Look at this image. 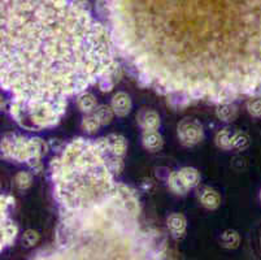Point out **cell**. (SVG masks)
<instances>
[{
    "label": "cell",
    "instance_id": "obj_1",
    "mask_svg": "<svg viewBox=\"0 0 261 260\" xmlns=\"http://www.w3.org/2000/svg\"><path fill=\"white\" fill-rule=\"evenodd\" d=\"M108 11L143 85L215 103L261 92V0H109Z\"/></svg>",
    "mask_w": 261,
    "mask_h": 260
},
{
    "label": "cell",
    "instance_id": "obj_2",
    "mask_svg": "<svg viewBox=\"0 0 261 260\" xmlns=\"http://www.w3.org/2000/svg\"><path fill=\"white\" fill-rule=\"evenodd\" d=\"M0 85L16 103L68 102L118 70L86 0H2Z\"/></svg>",
    "mask_w": 261,
    "mask_h": 260
},
{
    "label": "cell",
    "instance_id": "obj_3",
    "mask_svg": "<svg viewBox=\"0 0 261 260\" xmlns=\"http://www.w3.org/2000/svg\"><path fill=\"white\" fill-rule=\"evenodd\" d=\"M127 140L121 134L75 138L51 159L59 208L51 259H158L164 243L143 229L141 200L118 180Z\"/></svg>",
    "mask_w": 261,
    "mask_h": 260
},
{
    "label": "cell",
    "instance_id": "obj_4",
    "mask_svg": "<svg viewBox=\"0 0 261 260\" xmlns=\"http://www.w3.org/2000/svg\"><path fill=\"white\" fill-rule=\"evenodd\" d=\"M68 102H40V103H9V113L21 128L30 132L58 125L65 114Z\"/></svg>",
    "mask_w": 261,
    "mask_h": 260
},
{
    "label": "cell",
    "instance_id": "obj_5",
    "mask_svg": "<svg viewBox=\"0 0 261 260\" xmlns=\"http://www.w3.org/2000/svg\"><path fill=\"white\" fill-rule=\"evenodd\" d=\"M47 151L48 145L42 138H29L9 133L2 139V156L6 160L28 164L37 173L43 168L42 159Z\"/></svg>",
    "mask_w": 261,
    "mask_h": 260
},
{
    "label": "cell",
    "instance_id": "obj_6",
    "mask_svg": "<svg viewBox=\"0 0 261 260\" xmlns=\"http://www.w3.org/2000/svg\"><path fill=\"white\" fill-rule=\"evenodd\" d=\"M12 206H15V198L12 195L3 194L0 197V214H2L0 245H2V251L7 247L12 246L18 234V226L13 223V220L11 219V214H9Z\"/></svg>",
    "mask_w": 261,
    "mask_h": 260
},
{
    "label": "cell",
    "instance_id": "obj_7",
    "mask_svg": "<svg viewBox=\"0 0 261 260\" xmlns=\"http://www.w3.org/2000/svg\"><path fill=\"white\" fill-rule=\"evenodd\" d=\"M179 142L186 147H194L204 139L203 125L195 119H184L177 125Z\"/></svg>",
    "mask_w": 261,
    "mask_h": 260
},
{
    "label": "cell",
    "instance_id": "obj_8",
    "mask_svg": "<svg viewBox=\"0 0 261 260\" xmlns=\"http://www.w3.org/2000/svg\"><path fill=\"white\" fill-rule=\"evenodd\" d=\"M111 107L117 117H126L127 114L132 112L133 102L129 94L123 91H118L113 95L111 100Z\"/></svg>",
    "mask_w": 261,
    "mask_h": 260
},
{
    "label": "cell",
    "instance_id": "obj_9",
    "mask_svg": "<svg viewBox=\"0 0 261 260\" xmlns=\"http://www.w3.org/2000/svg\"><path fill=\"white\" fill-rule=\"evenodd\" d=\"M138 125L142 130H159L161 125L160 114L153 109H144L137 116Z\"/></svg>",
    "mask_w": 261,
    "mask_h": 260
},
{
    "label": "cell",
    "instance_id": "obj_10",
    "mask_svg": "<svg viewBox=\"0 0 261 260\" xmlns=\"http://www.w3.org/2000/svg\"><path fill=\"white\" fill-rule=\"evenodd\" d=\"M168 229H169L170 234L174 238H181L184 237L185 233H186L187 229V219L185 218V215L178 214V212H174V214L169 215V218L167 220Z\"/></svg>",
    "mask_w": 261,
    "mask_h": 260
},
{
    "label": "cell",
    "instance_id": "obj_11",
    "mask_svg": "<svg viewBox=\"0 0 261 260\" xmlns=\"http://www.w3.org/2000/svg\"><path fill=\"white\" fill-rule=\"evenodd\" d=\"M142 145L148 151H159L163 149L164 139L159 130H144L142 134Z\"/></svg>",
    "mask_w": 261,
    "mask_h": 260
},
{
    "label": "cell",
    "instance_id": "obj_12",
    "mask_svg": "<svg viewBox=\"0 0 261 260\" xmlns=\"http://www.w3.org/2000/svg\"><path fill=\"white\" fill-rule=\"evenodd\" d=\"M75 103H77L78 109H80L82 113L89 114L96 109L98 107V102H96V98L92 92L90 91H82L77 95L75 98Z\"/></svg>",
    "mask_w": 261,
    "mask_h": 260
},
{
    "label": "cell",
    "instance_id": "obj_13",
    "mask_svg": "<svg viewBox=\"0 0 261 260\" xmlns=\"http://www.w3.org/2000/svg\"><path fill=\"white\" fill-rule=\"evenodd\" d=\"M200 203L204 208L210 209V211H215L221 204V197H220V194L215 189L204 187L200 194Z\"/></svg>",
    "mask_w": 261,
    "mask_h": 260
},
{
    "label": "cell",
    "instance_id": "obj_14",
    "mask_svg": "<svg viewBox=\"0 0 261 260\" xmlns=\"http://www.w3.org/2000/svg\"><path fill=\"white\" fill-rule=\"evenodd\" d=\"M216 116L222 123H232L238 116V108L231 102L218 103L217 109H216Z\"/></svg>",
    "mask_w": 261,
    "mask_h": 260
},
{
    "label": "cell",
    "instance_id": "obj_15",
    "mask_svg": "<svg viewBox=\"0 0 261 260\" xmlns=\"http://www.w3.org/2000/svg\"><path fill=\"white\" fill-rule=\"evenodd\" d=\"M178 173L190 190L195 189L196 186H199V183H200L201 176L198 169L192 168V167H185V168L179 169Z\"/></svg>",
    "mask_w": 261,
    "mask_h": 260
},
{
    "label": "cell",
    "instance_id": "obj_16",
    "mask_svg": "<svg viewBox=\"0 0 261 260\" xmlns=\"http://www.w3.org/2000/svg\"><path fill=\"white\" fill-rule=\"evenodd\" d=\"M168 186H169V189L177 195H186L187 193L190 192L189 187H187V186L185 185L184 181H182L178 171H174L170 173L169 177H168Z\"/></svg>",
    "mask_w": 261,
    "mask_h": 260
},
{
    "label": "cell",
    "instance_id": "obj_17",
    "mask_svg": "<svg viewBox=\"0 0 261 260\" xmlns=\"http://www.w3.org/2000/svg\"><path fill=\"white\" fill-rule=\"evenodd\" d=\"M220 243L224 249L232 250L237 249L241 243V235L238 234V232L236 230H231V229H227L220 237Z\"/></svg>",
    "mask_w": 261,
    "mask_h": 260
},
{
    "label": "cell",
    "instance_id": "obj_18",
    "mask_svg": "<svg viewBox=\"0 0 261 260\" xmlns=\"http://www.w3.org/2000/svg\"><path fill=\"white\" fill-rule=\"evenodd\" d=\"M231 135L232 133L230 132L229 128H222L221 130H218L215 135V143L218 149L229 151L232 149L231 145Z\"/></svg>",
    "mask_w": 261,
    "mask_h": 260
},
{
    "label": "cell",
    "instance_id": "obj_19",
    "mask_svg": "<svg viewBox=\"0 0 261 260\" xmlns=\"http://www.w3.org/2000/svg\"><path fill=\"white\" fill-rule=\"evenodd\" d=\"M92 113H94L95 116H96V119L100 121L101 126L109 125V124L112 123L113 117L116 116L111 104H109V106H107V104H100V106L96 107V109H95Z\"/></svg>",
    "mask_w": 261,
    "mask_h": 260
},
{
    "label": "cell",
    "instance_id": "obj_20",
    "mask_svg": "<svg viewBox=\"0 0 261 260\" xmlns=\"http://www.w3.org/2000/svg\"><path fill=\"white\" fill-rule=\"evenodd\" d=\"M81 128H82V130L86 132L87 134H95V133L98 132L99 129L101 128V124L94 113H89L85 114V117L82 119Z\"/></svg>",
    "mask_w": 261,
    "mask_h": 260
},
{
    "label": "cell",
    "instance_id": "obj_21",
    "mask_svg": "<svg viewBox=\"0 0 261 260\" xmlns=\"http://www.w3.org/2000/svg\"><path fill=\"white\" fill-rule=\"evenodd\" d=\"M231 145H232V149L239 150V151L246 150L247 147L250 146V137H248L247 133L238 130V132L232 133Z\"/></svg>",
    "mask_w": 261,
    "mask_h": 260
},
{
    "label": "cell",
    "instance_id": "obj_22",
    "mask_svg": "<svg viewBox=\"0 0 261 260\" xmlns=\"http://www.w3.org/2000/svg\"><path fill=\"white\" fill-rule=\"evenodd\" d=\"M33 183L32 173L26 171L18 172L15 176V185L17 186L18 190H28Z\"/></svg>",
    "mask_w": 261,
    "mask_h": 260
},
{
    "label": "cell",
    "instance_id": "obj_23",
    "mask_svg": "<svg viewBox=\"0 0 261 260\" xmlns=\"http://www.w3.org/2000/svg\"><path fill=\"white\" fill-rule=\"evenodd\" d=\"M40 240V235L37 230H33V229H28L22 235V242L25 245V247H34Z\"/></svg>",
    "mask_w": 261,
    "mask_h": 260
},
{
    "label": "cell",
    "instance_id": "obj_24",
    "mask_svg": "<svg viewBox=\"0 0 261 260\" xmlns=\"http://www.w3.org/2000/svg\"><path fill=\"white\" fill-rule=\"evenodd\" d=\"M246 108L253 117H261V98H253L247 102Z\"/></svg>",
    "mask_w": 261,
    "mask_h": 260
},
{
    "label": "cell",
    "instance_id": "obj_25",
    "mask_svg": "<svg viewBox=\"0 0 261 260\" xmlns=\"http://www.w3.org/2000/svg\"><path fill=\"white\" fill-rule=\"evenodd\" d=\"M113 76L109 75V76H106V77L100 78L98 82V86L99 89H100L101 92H111L113 90V87H115V81L112 80Z\"/></svg>",
    "mask_w": 261,
    "mask_h": 260
},
{
    "label": "cell",
    "instance_id": "obj_26",
    "mask_svg": "<svg viewBox=\"0 0 261 260\" xmlns=\"http://www.w3.org/2000/svg\"><path fill=\"white\" fill-rule=\"evenodd\" d=\"M260 202H261V192H260Z\"/></svg>",
    "mask_w": 261,
    "mask_h": 260
}]
</instances>
